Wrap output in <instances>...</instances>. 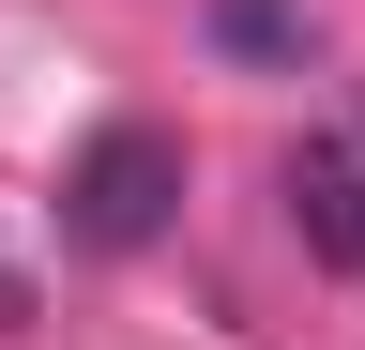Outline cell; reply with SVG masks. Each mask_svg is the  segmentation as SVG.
Masks as SVG:
<instances>
[{"label": "cell", "instance_id": "cell-2", "mask_svg": "<svg viewBox=\"0 0 365 350\" xmlns=\"http://www.w3.org/2000/svg\"><path fill=\"white\" fill-rule=\"evenodd\" d=\"M274 198H289V229L319 274H365V138H304L274 168Z\"/></svg>", "mask_w": 365, "mask_h": 350}, {"label": "cell", "instance_id": "cell-3", "mask_svg": "<svg viewBox=\"0 0 365 350\" xmlns=\"http://www.w3.org/2000/svg\"><path fill=\"white\" fill-rule=\"evenodd\" d=\"M213 46L228 61H304V0H213Z\"/></svg>", "mask_w": 365, "mask_h": 350}, {"label": "cell", "instance_id": "cell-4", "mask_svg": "<svg viewBox=\"0 0 365 350\" xmlns=\"http://www.w3.org/2000/svg\"><path fill=\"white\" fill-rule=\"evenodd\" d=\"M0 320H31V289H16V259H0Z\"/></svg>", "mask_w": 365, "mask_h": 350}, {"label": "cell", "instance_id": "cell-1", "mask_svg": "<svg viewBox=\"0 0 365 350\" xmlns=\"http://www.w3.org/2000/svg\"><path fill=\"white\" fill-rule=\"evenodd\" d=\"M168 213H182V138H168V122H91L76 168H61V229L91 259H137Z\"/></svg>", "mask_w": 365, "mask_h": 350}]
</instances>
